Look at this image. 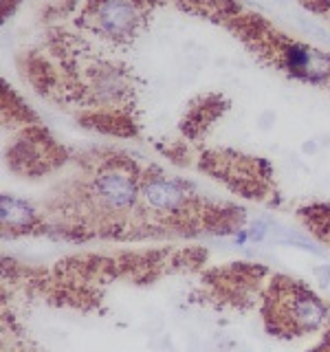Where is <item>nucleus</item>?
I'll return each instance as SVG.
<instances>
[{
  "label": "nucleus",
  "mask_w": 330,
  "mask_h": 352,
  "mask_svg": "<svg viewBox=\"0 0 330 352\" xmlns=\"http://www.w3.org/2000/svg\"><path fill=\"white\" fill-rule=\"evenodd\" d=\"M84 201L91 218L106 229H124L146 214L141 205V176L124 161H110L97 170Z\"/></svg>",
  "instance_id": "nucleus-1"
},
{
  "label": "nucleus",
  "mask_w": 330,
  "mask_h": 352,
  "mask_svg": "<svg viewBox=\"0 0 330 352\" xmlns=\"http://www.w3.org/2000/svg\"><path fill=\"white\" fill-rule=\"evenodd\" d=\"M264 319L271 333L300 337L328 322V308L319 297L295 280H275L264 304Z\"/></svg>",
  "instance_id": "nucleus-2"
},
{
  "label": "nucleus",
  "mask_w": 330,
  "mask_h": 352,
  "mask_svg": "<svg viewBox=\"0 0 330 352\" xmlns=\"http://www.w3.org/2000/svg\"><path fill=\"white\" fill-rule=\"evenodd\" d=\"M141 205L150 218L170 225H190L201 214L198 198L187 190L185 183L157 170L141 176Z\"/></svg>",
  "instance_id": "nucleus-3"
},
{
  "label": "nucleus",
  "mask_w": 330,
  "mask_h": 352,
  "mask_svg": "<svg viewBox=\"0 0 330 352\" xmlns=\"http://www.w3.org/2000/svg\"><path fill=\"white\" fill-rule=\"evenodd\" d=\"M84 20L97 36L128 42L143 22V5L141 0H91Z\"/></svg>",
  "instance_id": "nucleus-4"
},
{
  "label": "nucleus",
  "mask_w": 330,
  "mask_h": 352,
  "mask_svg": "<svg viewBox=\"0 0 330 352\" xmlns=\"http://www.w3.org/2000/svg\"><path fill=\"white\" fill-rule=\"evenodd\" d=\"M278 62L295 80L317 86L330 82V53L315 49L311 44L282 42L278 49Z\"/></svg>",
  "instance_id": "nucleus-5"
},
{
  "label": "nucleus",
  "mask_w": 330,
  "mask_h": 352,
  "mask_svg": "<svg viewBox=\"0 0 330 352\" xmlns=\"http://www.w3.org/2000/svg\"><path fill=\"white\" fill-rule=\"evenodd\" d=\"M0 223H3V231L9 236L18 234H31L42 225V216L31 203L22 201L18 196L3 194L0 196Z\"/></svg>",
  "instance_id": "nucleus-6"
},
{
  "label": "nucleus",
  "mask_w": 330,
  "mask_h": 352,
  "mask_svg": "<svg viewBox=\"0 0 330 352\" xmlns=\"http://www.w3.org/2000/svg\"><path fill=\"white\" fill-rule=\"evenodd\" d=\"M91 93L97 102H102V104L121 102V97L128 93V77L121 69L104 66V69L95 71V75H93Z\"/></svg>",
  "instance_id": "nucleus-7"
},
{
  "label": "nucleus",
  "mask_w": 330,
  "mask_h": 352,
  "mask_svg": "<svg viewBox=\"0 0 330 352\" xmlns=\"http://www.w3.org/2000/svg\"><path fill=\"white\" fill-rule=\"evenodd\" d=\"M269 225L264 223V220H256L249 229H247V234H249V240H256V242H260V240H264L267 238V234H269Z\"/></svg>",
  "instance_id": "nucleus-8"
},
{
  "label": "nucleus",
  "mask_w": 330,
  "mask_h": 352,
  "mask_svg": "<svg viewBox=\"0 0 330 352\" xmlns=\"http://www.w3.org/2000/svg\"><path fill=\"white\" fill-rule=\"evenodd\" d=\"M275 113L273 110H264V113L258 117V130H262V132H269V130H273V126H275Z\"/></svg>",
  "instance_id": "nucleus-9"
},
{
  "label": "nucleus",
  "mask_w": 330,
  "mask_h": 352,
  "mask_svg": "<svg viewBox=\"0 0 330 352\" xmlns=\"http://www.w3.org/2000/svg\"><path fill=\"white\" fill-rule=\"evenodd\" d=\"M313 275L322 286H328L330 284V264H317L313 269Z\"/></svg>",
  "instance_id": "nucleus-10"
},
{
  "label": "nucleus",
  "mask_w": 330,
  "mask_h": 352,
  "mask_svg": "<svg viewBox=\"0 0 330 352\" xmlns=\"http://www.w3.org/2000/svg\"><path fill=\"white\" fill-rule=\"evenodd\" d=\"M319 150H322V143H319L317 139H306L302 143V154H304V157H315V154H319Z\"/></svg>",
  "instance_id": "nucleus-11"
}]
</instances>
